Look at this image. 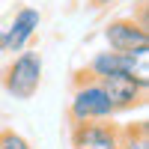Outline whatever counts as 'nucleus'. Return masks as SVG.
<instances>
[{
	"instance_id": "nucleus-3",
	"label": "nucleus",
	"mask_w": 149,
	"mask_h": 149,
	"mask_svg": "<svg viewBox=\"0 0 149 149\" xmlns=\"http://www.w3.org/2000/svg\"><path fill=\"white\" fill-rule=\"evenodd\" d=\"M98 84H102V90L107 95L110 107H113V113H128V110L146 104V90L134 78H128V74H122V72L107 74V78H102Z\"/></svg>"
},
{
	"instance_id": "nucleus-2",
	"label": "nucleus",
	"mask_w": 149,
	"mask_h": 149,
	"mask_svg": "<svg viewBox=\"0 0 149 149\" xmlns=\"http://www.w3.org/2000/svg\"><path fill=\"white\" fill-rule=\"evenodd\" d=\"M42 72H45V63H42V54L39 51H30L24 48L12 57V63L3 69V90L18 98V102H27L39 93L42 86Z\"/></svg>"
},
{
	"instance_id": "nucleus-5",
	"label": "nucleus",
	"mask_w": 149,
	"mask_h": 149,
	"mask_svg": "<svg viewBox=\"0 0 149 149\" xmlns=\"http://www.w3.org/2000/svg\"><path fill=\"white\" fill-rule=\"evenodd\" d=\"M104 42H107L110 51L125 54V51L149 45V30L137 18H113V21H107V27H104Z\"/></svg>"
},
{
	"instance_id": "nucleus-8",
	"label": "nucleus",
	"mask_w": 149,
	"mask_h": 149,
	"mask_svg": "<svg viewBox=\"0 0 149 149\" xmlns=\"http://www.w3.org/2000/svg\"><path fill=\"white\" fill-rule=\"evenodd\" d=\"M84 72L90 74V78L102 81V78H107V74H116V72H122V60H119V54H116V51H110V48H107V51H98V54H93Z\"/></svg>"
},
{
	"instance_id": "nucleus-12",
	"label": "nucleus",
	"mask_w": 149,
	"mask_h": 149,
	"mask_svg": "<svg viewBox=\"0 0 149 149\" xmlns=\"http://www.w3.org/2000/svg\"><path fill=\"white\" fill-rule=\"evenodd\" d=\"M0 51H6V39H3V30H0Z\"/></svg>"
},
{
	"instance_id": "nucleus-1",
	"label": "nucleus",
	"mask_w": 149,
	"mask_h": 149,
	"mask_svg": "<svg viewBox=\"0 0 149 149\" xmlns=\"http://www.w3.org/2000/svg\"><path fill=\"white\" fill-rule=\"evenodd\" d=\"M113 107H110L102 84L90 78L84 69L74 74L72 84V98H69V125H81V122H104L113 119Z\"/></svg>"
},
{
	"instance_id": "nucleus-4",
	"label": "nucleus",
	"mask_w": 149,
	"mask_h": 149,
	"mask_svg": "<svg viewBox=\"0 0 149 149\" xmlns=\"http://www.w3.org/2000/svg\"><path fill=\"white\" fill-rule=\"evenodd\" d=\"M72 149H119V125L116 122H81L69 131Z\"/></svg>"
},
{
	"instance_id": "nucleus-6",
	"label": "nucleus",
	"mask_w": 149,
	"mask_h": 149,
	"mask_svg": "<svg viewBox=\"0 0 149 149\" xmlns=\"http://www.w3.org/2000/svg\"><path fill=\"white\" fill-rule=\"evenodd\" d=\"M39 24H42V12L33 9V6H21L15 12V18L12 24L3 30V39H6V51H24V48H30L33 36L39 33Z\"/></svg>"
},
{
	"instance_id": "nucleus-7",
	"label": "nucleus",
	"mask_w": 149,
	"mask_h": 149,
	"mask_svg": "<svg viewBox=\"0 0 149 149\" xmlns=\"http://www.w3.org/2000/svg\"><path fill=\"white\" fill-rule=\"evenodd\" d=\"M119 60H122V74L134 78L143 90H149V45L119 54Z\"/></svg>"
},
{
	"instance_id": "nucleus-11",
	"label": "nucleus",
	"mask_w": 149,
	"mask_h": 149,
	"mask_svg": "<svg viewBox=\"0 0 149 149\" xmlns=\"http://www.w3.org/2000/svg\"><path fill=\"white\" fill-rule=\"evenodd\" d=\"M113 3H119V0H90L93 9H104V6H113Z\"/></svg>"
},
{
	"instance_id": "nucleus-9",
	"label": "nucleus",
	"mask_w": 149,
	"mask_h": 149,
	"mask_svg": "<svg viewBox=\"0 0 149 149\" xmlns=\"http://www.w3.org/2000/svg\"><path fill=\"white\" fill-rule=\"evenodd\" d=\"M119 149H149V128H146V122L119 128Z\"/></svg>"
},
{
	"instance_id": "nucleus-10",
	"label": "nucleus",
	"mask_w": 149,
	"mask_h": 149,
	"mask_svg": "<svg viewBox=\"0 0 149 149\" xmlns=\"http://www.w3.org/2000/svg\"><path fill=\"white\" fill-rule=\"evenodd\" d=\"M0 149H33V146L15 128H0Z\"/></svg>"
}]
</instances>
